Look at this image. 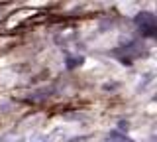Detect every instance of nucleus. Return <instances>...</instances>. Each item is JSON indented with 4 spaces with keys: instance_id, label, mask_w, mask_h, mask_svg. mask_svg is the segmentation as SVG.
<instances>
[{
    "instance_id": "3",
    "label": "nucleus",
    "mask_w": 157,
    "mask_h": 142,
    "mask_svg": "<svg viewBox=\"0 0 157 142\" xmlns=\"http://www.w3.org/2000/svg\"><path fill=\"white\" fill-rule=\"evenodd\" d=\"M82 61H85V57H82V55H77V57H71V55H69L65 65H67V69H75V67H78Z\"/></svg>"
},
{
    "instance_id": "2",
    "label": "nucleus",
    "mask_w": 157,
    "mask_h": 142,
    "mask_svg": "<svg viewBox=\"0 0 157 142\" xmlns=\"http://www.w3.org/2000/svg\"><path fill=\"white\" fill-rule=\"evenodd\" d=\"M106 140H108V142H134L132 138H128L126 134H122V132H118V130H112V132H108Z\"/></svg>"
},
{
    "instance_id": "4",
    "label": "nucleus",
    "mask_w": 157,
    "mask_h": 142,
    "mask_svg": "<svg viewBox=\"0 0 157 142\" xmlns=\"http://www.w3.org/2000/svg\"><path fill=\"white\" fill-rule=\"evenodd\" d=\"M86 138H85V136H82V138H73V140H69V142H85Z\"/></svg>"
},
{
    "instance_id": "5",
    "label": "nucleus",
    "mask_w": 157,
    "mask_h": 142,
    "mask_svg": "<svg viewBox=\"0 0 157 142\" xmlns=\"http://www.w3.org/2000/svg\"><path fill=\"white\" fill-rule=\"evenodd\" d=\"M36 142H47V140H45V138H37Z\"/></svg>"
},
{
    "instance_id": "6",
    "label": "nucleus",
    "mask_w": 157,
    "mask_h": 142,
    "mask_svg": "<svg viewBox=\"0 0 157 142\" xmlns=\"http://www.w3.org/2000/svg\"><path fill=\"white\" fill-rule=\"evenodd\" d=\"M104 142H108V140H104Z\"/></svg>"
},
{
    "instance_id": "1",
    "label": "nucleus",
    "mask_w": 157,
    "mask_h": 142,
    "mask_svg": "<svg viewBox=\"0 0 157 142\" xmlns=\"http://www.w3.org/2000/svg\"><path fill=\"white\" fill-rule=\"evenodd\" d=\"M134 22H136V26L140 28V32H141L144 38H155V34H157V20H155V16L151 12L144 10V12L136 14Z\"/></svg>"
}]
</instances>
